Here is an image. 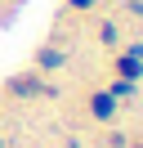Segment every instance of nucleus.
Instances as JSON below:
<instances>
[{
    "mask_svg": "<svg viewBox=\"0 0 143 148\" xmlns=\"http://www.w3.org/2000/svg\"><path fill=\"white\" fill-rule=\"evenodd\" d=\"M40 63H45V67H58V63H63V54H54V49H45V54H40Z\"/></svg>",
    "mask_w": 143,
    "mask_h": 148,
    "instance_id": "obj_3",
    "label": "nucleus"
},
{
    "mask_svg": "<svg viewBox=\"0 0 143 148\" xmlns=\"http://www.w3.org/2000/svg\"><path fill=\"white\" fill-rule=\"evenodd\" d=\"M94 112H98V117H112V99H107V94H94Z\"/></svg>",
    "mask_w": 143,
    "mask_h": 148,
    "instance_id": "obj_1",
    "label": "nucleus"
},
{
    "mask_svg": "<svg viewBox=\"0 0 143 148\" xmlns=\"http://www.w3.org/2000/svg\"><path fill=\"white\" fill-rule=\"evenodd\" d=\"M14 90H18V94H31V90H40V81H31V76H18V81H14Z\"/></svg>",
    "mask_w": 143,
    "mask_h": 148,
    "instance_id": "obj_2",
    "label": "nucleus"
}]
</instances>
